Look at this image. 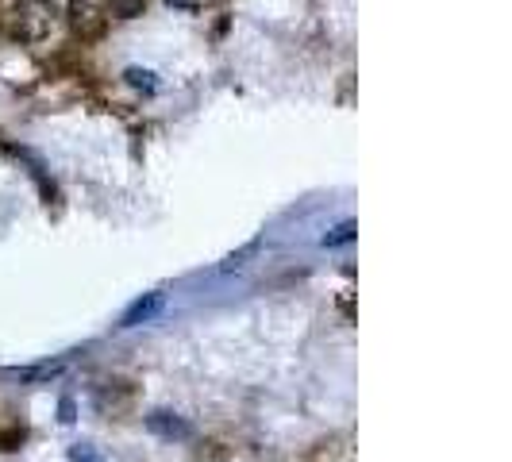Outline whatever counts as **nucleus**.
<instances>
[{"instance_id": "6e6552de", "label": "nucleus", "mask_w": 512, "mask_h": 462, "mask_svg": "<svg viewBox=\"0 0 512 462\" xmlns=\"http://www.w3.org/2000/svg\"><path fill=\"white\" fill-rule=\"evenodd\" d=\"M70 462H104V459H101V451H97V447L77 443V447H70Z\"/></svg>"}, {"instance_id": "39448f33", "label": "nucleus", "mask_w": 512, "mask_h": 462, "mask_svg": "<svg viewBox=\"0 0 512 462\" xmlns=\"http://www.w3.org/2000/svg\"><path fill=\"white\" fill-rule=\"evenodd\" d=\"M131 89H139V93H158V74L154 70H143V66H131L128 74H124Z\"/></svg>"}, {"instance_id": "20e7f679", "label": "nucleus", "mask_w": 512, "mask_h": 462, "mask_svg": "<svg viewBox=\"0 0 512 462\" xmlns=\"http://www.w3.org/2000/svg\"><path fill=\"white\" fill-rule=\"evenodd\" d=\"M66 374V362H39V366H16V370H8V378H16V382L24 385H39V382H54V378H62Z\"/></svg>"}, {"instance_id": "f03ea898", "label": "nucleus", "mask_w": 512, "mask_h": 462, "mask_svg": "<svg viewBox=\"0 0 512 462\" xmlns=\"http://www.w3.org/2000/svg\"><path fill=\"white\" fill-rule=\"evenodd\" d=\"M162 305H166V297L162 293H147V297H139L135 305L120 316V328H139V324H151L154 316L162 312Z\"/></svg>"}, {"instance_id": "f257e3e1", "label": "nucleus", "mask_w": 512, "mask_h": 462, "mask_svg": "<svg viewBox=\"0 0 512 462\" xmlns=\"http://www.w3.org/2000/svg\"><path fill=\"white\" fill-rule=\"evenodd\" d=\"M54 27V8L47 0H20L12 8V35L24 43H39L47 39Z\"/></svg>"}, {"instance_id": "7ed1b4c3", "label": "nucleus", "mask_w": 512, "mask_h": 462, "mask_svg": "<svg viewBox=\"0 0 512 462\" xmlns=\"http://www.w3.org/2000/svg\"><path fill=\"white\" fill-rule=\"evenodd\" d=\"M147 428L162 439H189L193 436V428H189L181 416H174V412H166V409L151 412V416H147Z\"/></svg>"}, {"instance_id": "423d86ee", "label": "nucleus", "mask_w": 512, "mask_h": 462, "mask_svg": "<svg viewBox=\"0 0 512 462\" xmlns=\"http://www.w3.org/2000/svg\"><path fill=\"white\" fill-rule=\"evenodd\" d=\"M355 235H359V224H355V220H343V224H335L320 243H324V247H343V243H351Z\"/></svg>"}, {"instance_id": "1a4fd4ad", "label": "nucleus", "mask_w": 512, "mask_h": 462, "mask_svg": "<svg viewBox=\"0 0 512 462\" xmlns=\"http://www.w3.org/2000/svg\"><path fill=\"white\" fill-rule=\"evenodd\" d=\"M62 424H74V401H62Z\"/></svg>"}, {"instance_id": "0eeeda50", "label": "nucleus", "mask_w": 512, "mask_h": 462, "mask_svg": "<svg viewBox=\"0 0 512 462\" xmlns=\"http://www.w3.org/2000/svg\"><path fill=\"white\" fill-rule=\"evenodd\" d=\"M108 8H112L116 20H135V16H143L147 0H108Z\"/></svg>"}, {"instance_id": "9d476101", "label": "nucleus", "mask_w": 512, "mask_h": 462, "mask_svg": "<svg viewBox=\"0 0 512 462\" xmlns=\"http://www.w3.org/2000/svg\"><path fill=\"white\" fill-rule=\"evenodd\" d=\"M166 4H181V8H189V4H193V0H166Z\"/></svg>"}]
</instances>
